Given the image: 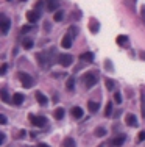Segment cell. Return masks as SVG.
I'll return each mask as SVG.
<instances>
[{"label": "cell", "mask_w": 145, "mask_h": 147, "mask_svg": "<svg viewBox=\"0 0 145 147\" xmlns=\"http://www.w3.org/2000/svg\"><path fill=\"white\" fill-rule=\"evenodd\" d=\"M84 86L88 89H91V88H94V86L97 85V82H98V74L97 72H88L84 75Z\"/></svg>", "instance_id": "1"}, {"label": "cell", "mask_w": 145, "mask_h": 147, "mask_svg": "<svg viewBox=\"0 0 145 147\" xmlns=\"http://www.w3.org/2000/svg\"><path fill=\"white\" fill-rule=\"evenodd\" d=\"M19 80H20V83H22L23 88H31V86L34 85V78L30 75V74L19 72Z\"/></svg>", "instance_id": "2"}, {"label": "cell", "mask_w": 145, "mask_h": 147, "mask_svg": "<svg viewBox=\"0 0 145 147\" xmlns=\"http://www.w3.org/2000/svg\"><path fill=\"white\" fill-rule=\"evenodd\" d=\"M37 63H39L41 67L45 69L48 64H51V58H50V53H47V52H41V53H37Z\"/></svg>", "instance_id": "3"}, {"label": "cell", "mask_w": 145, "mask_h": 147, "mask_svg": "<svg viewBox=\"0 0 145 147\" xmlns=\"http://www.w3.org/2000/svg\"><path fill=\"white\" fill-rule=\"evenodd\" d=\"M30 122H31V125H34V127H45L47 125V117L44 116H30Z\"/></svg>", "instance_id": "4"}, {"label": "cell", "mask_w": 145, "mask_h": 147, "mask_svg": "<svg viewBox=\"0 0 145 147\" xmlns=\"http://www.w3.org/2000/svg\"><path fill=\"white\" fill-rule=\"evenodd\" d=\"M74 63V57L72 55H67V53H63L58 57V64H61L63 67H69V66Z\"/></svg>", "instance_id": "5"}, {"label": "cell", "mask_w": 145, "mask_h": 147, "mask_svg": "<svg viewBox=\"0 0 145 147\" xmlns=\"http://www.w3.org/2000/svg\"><path fill=\"white\" fill-rule=\"evenodd\" d=\"M39 17H41V11H37V9H33V11L27 13V20H28L30 24L37 22V19H39Z\"/></svg>", "instance_id": "6"}, {"label": "cell", "mask_w": 145, "mask_h": 147, "mask_svg": "<svg viewBox=\"0 0 145 147\" xmlns=\"http://www.w3.org/2000/svg\"><path fill=\"white\" fill-rule=\"evenodd\" d=\"M9 25H11V20L6 16H2V24H0V30H2V34H6L9 30Z\"/></svg>", "instance_id": "7"}, {"label": "cell", "mask_w": 145, "mask_h": 147, "mask_svg": "<svg viewBox=\"0 0 145 147\" xmlns=\"http://www.w3.org/2000/svg\"><path fill=\"white\" fill-rule=\"evenodd\" d=\"M34 97H36V100H37V103L39 105H42V107H45V105L48 103V99L45 96H44L41 91H36V94H34Z\"/></svg>", "instance_id": "8"}, {"label": "cell", "mask_w": 145, "mask_h": 147, "mask_svg": "<svg viewBox=\"0 0 145 147\" xmlns=\"http://www.w3.org/2000/svg\"><path fill=\"white\" fill-rule=\"evenodd\" d=\"M125 141H126V136L125 135H120V136H117V138L112 139V146L114 147H120V146L125 144Z\"/></svg>", "instance_id": "9"}, {"label": "cell", "mask_w": 145, "mask_h": 147, "mask_svg": "<svg viewBox=\"0 0 145 147\" xmlns=\"http://www.w3.org/2000/svg\"><path fill=\"white\" fill-rule=\"evenodd\" d=\"M59 6V0H47V9L48 11H56Z\"/></svg>", "instance_id": "10"}, {"label": "cell", "mask_w": 145, "mask_h": 147, "mask_svg": "<svg viewBox=\"0 0 145 147\" xmlns=\"http://www.w3.org/2000/svg\"><path fill=\"white\" fill-rule=\"evenodd\" d=\"M61 45H63V49H70L72 47V36L70 34H65L63 39H61Z\"/></svg>", "instance_id": "11"}, {"label": "cell", "mask_w": 145, "mask_h": 147, "mask_svg": "<svg viewBox=\"0 0 145 147\" xmlns=\"http://www.w3.org/2000/svg\"><path fill=\"white\" fill-rule=\"evenodd\" d=\"M70 113H72V117H74V119H81L83 114H84L80 107H74V108L70 110Z\"/></svg>", "instance_id": "12"}, {"label": "cell", "mask_w": 145, "mask_h": 147, "mask_svg": "<svg viewBox=\"0 0 145 147\" xmlns=\"http://www.w3.org/2000/svg\"><path fill=\"white\" fill-rule=\"evenodd\" d=\"M126 124H128L130 125V127H137V117L136 116H134V114H126Z\"/></svg>", "instance_id": "13"}, {"label": "cell", "mask_w": 145, "mask_h": 147, "mask_svg": "<svg viewBox=\"0 0 145 147\" xmlns=\"http://www.w3.org/2000/svg\"><path fill=\"white\" fill-rule=\"evenodd\" d=\"M11 100H13V103H14V105H20L23 100H25V96H23L22 92H16L14 96H13Z\"/></svg>", "instance_id": "14"}, {"label": "cell", "mask_w": 145, "mask_h": 147, "mask_svg": "<svg viewBox=\"0 0 145 147\" xmlns=\"http://www.w3.org/2000/svg\"><path fill=\"white\" fill-rule=\"evenodd\" d=\"M80 59H81V61L92 63V61H94V53H91V52H86V53H81V55H80Z\"/></svg>", "instance_id": "15"}, {"label": "cell", "mask_w": 145, "mask_h": 147, "mask_svg": "<svg viewBox=\"0 0 145 147\" xmlns=\"http://www.w3.org/2000/svg\"><path fill=\"white\" fill-rule=\"evenodd\" d=\"M88 108H89V111H91V113H97V111H98V108H100V105L97 103V102H94V100H89V102H88Z\"/></svg>", "instance_id": "16"}, {"label": "cell", "mask_w": 145, "mask_h": 147, "mask_svg": "<svg viewBox=\"0 0 145 147\" xmlns=\"http://www.w3.org/2000/svg\"><path fill=\"white\" fill-rule=\"evenodd\" d=\"M64 114H65L64 108H56V110H55V113H53V116H55V119H58V121H61V119L64 117Z\"/></svg>", "instance_id": "17"}, {"label": "cell", "mask_w": 145, "mask_h": 147, "mask_svg": "<svg viewBox=\"0 0 145 147\" xmlns=\"http://www.w3.org/2000/svg\"><path fill=\"white\" fill-rule=\"evenodd\" d=\"M0 96H2V102H3V103H8V102H9L8 89H6V88H2V91H0Z\"/></svg>", "instance_id": "18"}, {"label": "cell", "mask_w": 145, "mask_h": 147, "mask_svg": "<svg viewBox=\"0 0 145 147\" xmlns=\"http://www.w3.org/2000/svg\"><path fill=\"white\" fill-rule=\"evenodd\" d=\"M65 88H67V91H70V92L75 89V78H74V77H70V78L67 80V83H65Z\"/></svg>", "instance_id": "19"}, {"label": "cell", "mask_w": 145, "mask_h": 147, "mask_svg": "<svg viewBox=\"0 0 145 147\" xmlns=\"http://www.w3.org/2000/svg\"><path fill=\"white\" fill-rule=\"evenodd\" d=\"M53 19L56 20V22H61V20L64 19V11H63V9H58V11L53 14Z\"/></svg>", "instance_id": "20"}, {"label": "cell", "mask_w": 145, "mask_h": 147, "mask_svg": "<svg viewBox=\"0 0 145 147\" xmlns=\"http://www.w3.org/2000/svg\"><path fill=\"white\" fill-rule=\"evenodd\" d=\"M63 147H77V144H75V141L72 138H65L63 141Z\"/></svg>", "instance_id": "21"}, {"label": "cell", "mask_w": 145, "mask_h": 147, "mask_svg": "<svg viewBox=\"0 0 145 147\" xmlns=\"http://www.w3.org/2000/svg\"><path fill=\"white\" fill-rule=\"evenodd\" d=\"M140 111H142V117L145 119V94L140 92Z\"/></svg>", "instance_id": "22"}, {"label": "cell", "mask_w": 145, "mask_h": 147, "mask_svg": "<svg viewBox=\"0 0 145 147\" xmlns=\"http://www.w3.org/2000/svg\"><path fill=\"white\" fill-rule=\"evenodd\" d=\"M117 44L119 45H126L128 44V36H123V34L117 36Z\"/></svg>", "instance_id": "23"}, {"label": "cell", "mask_w": 145, "mask_h": 147, "mask_svg": "<svg viewBox=\"0 0 145 147\" xmlns=\"http://www.w3.org/2000/svg\"><path fill=\"white\" fill-rule=\"evenodd\" d=\"M95 136H98V138H103V136L106 135V128H103V127H98V128H95Z\"/></svg>", "instance_id": "24"}, {"label": "cell", "mask_w": 145, "mask_h": 147, "mask_svg": "<svg viewBox=\"0 0 145 147\" xmlns=\"http://www.w3.org/2000/svg\"><path fill=\"white\" fill-rule=\"evenodd\" d=\"M105 116H106V117H111V116H112V102H109L108 105H106Z\"/></svg>", "instance_id": "25"}, {"label": "cell", "mask_w": 145, "mask_h": 147, "mask_svg": "<svg viewBox=\"0 0 145 147\" xmlns=\"http://www.w3.org/2000/svg\"><path fill=\"white\" fill-rule=\"evenodd\" d=\"M22 44H23V47H25V49H31L33 47V41L30 39V38H25Z\"/></svg>", "instance_id": "26"}, {"label": "cell", "mask_w": 145, "mask_h": 147, "mask_svg": "<svg viewBox=\"0 0 145 147\" xmlns=\"http://www.w3.org/2000/svg\"><path fill=\"white\" fill-rule=\"evenodd\" d=\"M106 88H108L109 91H112L114 88H116V82H112V80H106Z\"/></svg>", "instance_id": "27"}, {"label": "cell", "mask_w": 145, "mask_h": 147, "mask_svg": "<svg viewBox=\"0 0 145 147\" xmlns=\"http://www.w3.org/2000/svg\"><path fill=\"white\" fill-rule=\"evenodd\" d=\"M91 31H92V33H97V31H98V24H97L95 20H92V22H91Z\"/></svg>", "instance_id": "28"}, {"label": "cell", "mask_w": 145, "mask_h": 147, "mask_svg": "<svg viewBox=\"0 0 145 147\" xmlns=\"http://www.w3.org/2000/svg\"><path fill=\"white\" fill-rule=\"evenodd\" d=\"M114 102H116V103H122V96H120V92L114 94Z\"/></svg>", "instance_id": "29"}, {"label": "cell", "mask_w": 145, "mask_h": 147, "mask_svg": "<svg viewBox=\"0 0 145 147\" xmlns=\"http://www.w3.org/2000/svg\"><path fill=\"white\" fill-rule=\"evenodd\" d=\"M137 141H140V142L145 141V131H140V133H139V136H137Z\"/></svg>", "instance_id": "30"}, {"label": "cell", "mask_w": 145, "mask_h": 147, "mask_svg": "<svg viewBox=\"0 0 145 147\" xmlns=\"http://www.w3.org/2000/svg\"><path fill=\"white\" fill-rule=\"evenodd\" d=\"M105 67H106V71H111V69H112L111 61H109V59H106V61H105Z\"/></svg>", "instance_id": "31"}, {"label": "cell", "mask_w": 145, "mask_h": 147, "mask_svg": "<svg viewBox=\"0 0 145 147\" xmlns=\"http://www.w3.org/2000/svg\"><path fill=\"white\" fill-rule=\"evenodd\" d=\"M34 8L37 9V11H41V8H42V0H37V3H36V6Z\"/></svg>", "instance_id": "32"}, {"label": "cell", "mask_w": 145, "mask_h": 147, "mask_svg": "<svg viewBox=\"0 0 145 147\" xmlns=\"http://www.w3.org/2000/svg\"><path fill=\"white\" fill-rule=\"evenodd\" d=\"M6 69H8V66H6V64H3V66H2V69H0V75H5Z\"/></svg>", "instance_id": "33"}, {"label": "cell", "mask_w": 145, "mask_h": 147, "mask_svg": "<svg viewBox=\"0 0 145 147\" xmlns=\"http://www.w3.org/2000/svg\"><path fill=\"white\" fill-rule=\"evenodd\" d=\"M5 142V133H0V146Z\"/></svg>", "instance_id": "34"}, {"label": "cell", "mask_w": 145, "mask_h": 147, "mask_svg": "<svg viewBox=\"0 0 145 147\" xmlns=\"http://www.w3.org/2000/svg\"><path fill=\"white\" fill-rule=\"evenodd\" d=\"M0 124H6V117L3 114H0Z\"/></svg>", "instance_id": "35"}, {"label": "cell", "mask_w": 145, "mask_h": 147, "mask_svg": "<svg viewBox=\"0 0 145 147\" xmlns=\"http://www.w3.org/2000/svg\"><path fill=\"white\" fill-rule=\"evenodd\" d=\"M36 147H50L48 144H45V142H41V144H37Z\"/></svg>", "instance_id": "36"}, {"label": "cell", "mask_w": 145, "mask_h": 147, "mask_svg": "<svg viewBox=\"0 0 145 147\" xmlns=\"http://www.w3.org/2000/svg\"><path fill=\"white\" fill-rule=\"evenodd\" d=\"M142 17H144V20H145V6H142Z\"/></svg>", "instance_id": "37"}, {"label": "cell", "mask_w": 145, "mask_h": 147, "mask_svg": "<svg viewBox=\"0 0 145 147\" xmlns=\"http://www.w3.org/2000/svg\"><path fill=\"white\" fill-rule=\"evenodd\" d=\"M139 55H140V58H142V59H145V52H140Z\"/></svg>", "instance_id": "38"}, {"label": "cell", "mask_w": 145, "mask_h": 147, "mask_svg": "<svg viewBox=\"0 0 145 147\" xmlns=\"http://www.w3.org/2000/svg\"><path fill=\"white\" fill-rule=\"evenodd\" d=\"M6 2H11V0H6Z\"/></svg>", "instance_id": "39"}, {"label": "cell", "mask_w": 145, "mask_h": 147, "mask_svg": "<svg viewBox=\"0 0 145 147\" xmlns=\"http://www.w3.org/2000/svg\"><path fill=\"white\" fill-rule=\"evenodd\" d=\"M98 147H103V146H98Z\"/></svg>", "instance_id": "40"}]
</instances>
